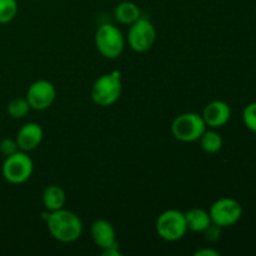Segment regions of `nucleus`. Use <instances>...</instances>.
I'll return each mask as SVG.
<instances>
[{
	"label": "nucleus",
	"instance_id": "nucleus-13",
	"mask_svg": "<svg viewBox=\"0 0 256 256\" xmlns=\"http://www.w3.org/2000/svg\"><path fill=\"white\" fill-rule=\"evenodd\" d=\"M65 202H66V195L62 188L58 186V185H50L44 190L42 194V204L46 210L52 212H56L64 208Z\"/></svg>",
	"mask_w": 256,
	"mask_h": 256
},
{
	"label": "nucleus",
	"instance_id": "nucleus-15",
	"mask_svg": "<svg viewBox=\"0 0 256 256\" xmlns=\"http://www.w3.org/2000/svg\"><path fill=\"white\" fill-rule=\"evenodd\" d=\"M114 15L115 19L122 24L132 25V22H135L142 16V12H140L139 6L135 2H122L115 8Z\"/></svg>",
	"mask_w": 256,
	"mask_h": 256
},
{
	"label": "nucleus",
	"instance_id": "nucleus-10",
	"mask_svg": "<svg viewBox=\"0 0 256 256\" xmlns=\"http://www.w3.org/2000/svg\"><path fill=\"white\" fill-rule=\"evenodd\" d=\"M202 116L206 126L216 129L228 124L232 118V109L228 102L222 100H214L205 106Z\"/></svg>",
	"mask_w": 256,
	"mask_h": 256
},
{
	"label": "nucleus",
	"instance_id": "nucleus-7",
	"mask_svg": "<svg viewBox=\"0 0 256 256\" xmlns=\"http://www.w3.org/2000/svg\"><path fill=\"white\" fill-rule=\"evenodd\" d=\"M210 219L212 224L222 228H229L236 224L242 216V206L232 198H222L210 206Z\"/></svg>",
	"mask_w": 256,
	"mask_h": 256
},
{
	"label": "nucleus",
	"instance_id": "nucleus-2",
	"mask_svg": "<svg viewBox=\"0 0 256 256\" xmlns=\"http://www.w3.org/2000/svg\"><path fill=\"white\" fill-rule=\"evenodd\" d=\"M122 74L118 70L104 74L95 80L92 88V99L100 106L115 104L122 95Z\"/></svg>",
	"mask_w": 256,
	"mask_h": 256
},
{
	"label": "nucleus",
	"instance_id": "nucleus-8",
	"mask_svg": "<svg viewBox=\"0 0 256 256\" xmlns=\"http://www.w3.org/2000/svg\"><path fill=\"white\" fill-rule=\"evenodd\" d=\"M156 40V30L152 22L146 18H142L130 25L128 32V42L136 52H145L152 48Z\"/></svg>",
	"mask_w": 256,
	"mask_h": 256
},
{
	"label": "nucleus",
	"instance_id": "nucleus-4",
	"mask_svg": "<svg viewBox=\"0 0 256 256\" xmlns=\"http://www.w3.org/2000/svg\"><path fill=\"white\" fill-rule=\"evenodd\" d=\"M206 130V124L202 115L196 112H184L174 119L172 132L174 138L182 142H192L200 139Z\"/></svg>",
	"mask_w": 256,
	"mask_h": 256
},
{
	"label": "nucleus",
	"instance_id": "nucleus-16",
	"mask_svg": "<svg viewBox=\"0 0 256 256\" xmlns=\"http://www.w3.org/2000/svg\"><path fill=\"white\" fill-rule=\"evenodd\" d=\"M199 140L202 150L208 154H215L222 148V138L214 130H205Z\"/></svg>",
	"mask_w": 256,
	"mask_h": 256
},
{
	"label": "nucleus",
	"instance_id": "nucleus-1",
	"mask_svg": "<svg viewBox=\"0 0 256 256\" xmlns=\"http://www.w3.org/2000/svg\"><path fill=\"white\" fill-rule=\"evenodd\" d=\"M46 222L50 235L60 242H76L82 234V222L80 218L64 208L50 212Z\"/></svg>",
	"mask_w": 256,
	"mask_h": 256
},
{
	"label": "nucleus",
	"instance_id": "nucleus-14",
	"mask_svg": "<svg viewBox=\"0 0 256 256\" xmlns=\"http://www.w3.org/2000/svg\"><path fill=\"white\" fill-rule=\"evenodd\" d=\"M185 220H186L188 230L195 232H204V230L212 224L209 212L199 208L190 209L189 212H185Z\"/></svg>",
	"mask_w": 256,
	"mask_h": 256
},
{
	"label": "nucleus",
	"instance_id": "nucleus-23",
	"mask_svg": "<svg viewBox=\"0 0 256 256\" xmlns=\"http://www.w3.org/2000/svg\"><path fill=\"white\" fill-rule=\"evenodd\" d=\"M194 255L195 256H219L220 254L219 252H216V250L206 249V248H204V249L202 250H198Z\"/></svg>",
	"mask_w": 256,
	"mask_h": 256
},
{
	"label": "nucleus",
	"instance_id": "nucleus-21",
	"mask_svg": "<svg viewBox=\"0 0 256 256\" xmlns=\"http://www.w3.org/2000/svg\"><path fill=\"white\" fill-rule=\"evenodd\" d=\"M204 234H205V239H206L208 242H218V240L220 239V235H222V228L212 222V224L204 230Z\"/></svg>",
	"mask_w": 256,
	"mask_h": 256
},
{
	"label": "nucleus",
	"instance_id": "nucleus-9",
	"mask_svg": "<svg viewBox=\"0 0 256 256\" xmlns=\"http://www.w3.org/2000/svg\"><path fill=\"white\" fill-rule=\"evenodd\" d=\"M56 96L55 86L48 80H38L32 82L26 92V100L30 109L42 112L50 108Z\"/></svg>",
	"mask_w": 256,
	"mask_h": 256
},
{
	"label": "nucleus",
	"instance_id": "nucleus-18",
	"mask_svg": "<svg viewBox=\"0 0 256 256\" xmlns=\"http://www.w3.org/2000/svg\"><path fill=\"white\" fill-rule=\"evenodd\" d=\"M18 14L16 0H0V24L12 22Z\"/></svg>",
	"mask_w": 256,
	"mask_h": 256
},
{
	"label": "nucleus",
	"instance_id": "nucleus-3",
	"mask_svg": "<svg viewBox=\"0 0 256 256\" xmlns=\"http://www.w3.org/2000/svg\"><path fill=\"white\" fill-rule=\"evenodd\" d=\"M95 46L106 59H116L124 52V35L114 25L104 24L95 32Z\"/></svg>",
	"mask_w": 256,
	"mask_h": 256
},
{
	"label": "nucleus",
	"instance_id": "nucleus-12",
	"mask_svg": "<svg viewBox=\"0 0 256 256\" xmlns=\"http://www.w3.org/2000/svg\"><path fill=\"white\" fill-rule=\"evenodd\" d=\"M92 238L95 244L102 250L108 249L118 242L114 226L109 222L102 219L96 220L92 225Z\"/></svg>",
	"mask_w": 256,
	"mask_h": 256
},
{
	"label": "nucleus",
	"instance_id": "nucleus-19",
	"mask_svg": "<svg viewBox=\"0 0 256 256\" xmlns=\"http://www.w3.org/2000/svg\"><path fill=\"white\" fill-rule=\"evenodd\" d=\"M242 122L250 132L256 134V102L246 105L242 112Z\"/></svg>",
	"mask_w": 256,
	"mask_h": 256
},
{
	"label": "nucleus",
	"instance_id": "nucleus-6",
	"mask_svg": "<svg viewBox=\"0 0 256 256\" xmlns=\"http://www.w3.org/2000/svg\"><path fill=\"white\" fill-rule=\"evenodd\" d=\"M34 170V164L29 155L22 150H18L10 156H6L2 164V176L10 184H22L30 179Z\"/></svg>",
	"mask_w": 256,
	"mask_h": 256
},
{
	"label": "nucleus",
	"instance_id": "nucleus-11",
	"mask_svg": "<svg viewBox=\"0 0 256 256\" xmlns=\"http://www.w3.org/2000/svg\"><path fill=\"white\" fill-rule=\"evenodd\" d=\"M44 132L36 122H26L19 129L16 135V144L20 150L25 152H32L42 142Z\"/></svg>",
	"mask_w": 256,
	"mask_h": 256
},
{
	"label": "nucleus",
	"instance_id": "nucleus-20",
	"mask_svg": "<svg viewBox=\"0 0 256 256\" xmlns=\"http://www.w3.org/2000/svg\"><path fill=\"white\" fill-rule=\"evenodd\" d=\"M18 149H19V148H18L16 140L6 138V139H2V142H0V152H2L5 158L10 156V155H12L14 152H16Z\"/></svg>",
	"mask_w": 256,
	"mask_h": 256
},
{
	"label": "nucleus",
	"instance_id": "nucleus-5",
	"mask_svg": "<svg viewBox=\"0 0 256 256\" xmlns=\"http://www.w3.org/2000/svg\"><path fill=\"white\" fill-rule=\"evenodd\" d=\"M188 232L185 214L180 210L169 209L159 215L156 220V232L165 242H178Z\"/></svg>",
	"mask_w": 256,
	"mask_h": 256
},
{
	"label": "nucleus",
	"instance_id": "nucleus-22",
	"mask_svg": "<svg viewBox=\"0 0 256 256\" xmlns=\"http://www.w3.org/2000/svg\"><path fill=\"white\" fill-rule=\"evenodd\" d=\"M102 255L105 256H122V252H119V244H115L112 246L108 248V249L102 250Z\"/></svg>",
	"mask_w": 256,
	"mask_h": 256
},
{
	"label": "nucleus",
	"instance_id": "nucleus-17",
	"mask_svg": "<svg viewBox=\"0 0 256 256\" xmlns=\"http://www.w3.org/2000/svg\"><path fill=\"white\" fill-rule=\"evenodd\" d=\"M6 110L12 119H22L29 112L30 105L24 98H15L8 104Z\"/></svg>",
	"mask_w": 256,
	"mask_h": 256
}]
</instances>
